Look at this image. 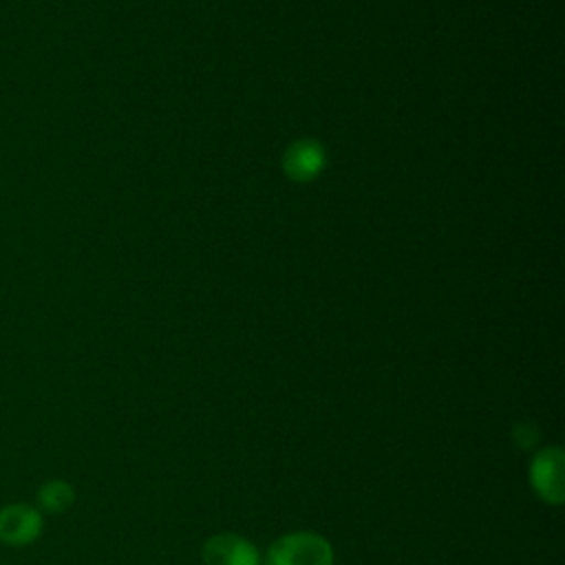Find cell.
<instances>
[{
	"mask_svg": "<svg viewBox=\"0 0 565 565\" xmlns=\"http://www.w3.org/2000/svg\"><path fill=\"white\" fill-rule=\"evenodd\" d=\"M267 565H333L331 543L316 532H291L271 543Z\"/></svg>",
	"mask_w": 565,
	"mask_h": 565,
	"instance_id": "obj_1",
	"label": "cell"
},
{
	"mask_svg": "<svg viewBox=\"0 0 565 565\" xmlns=\"http://www.w3.org/2000/svg\"><path fill=\"white\" fill-rule=\"evenodd\" d=\"M42 525L40 510L26 503H13L0 510V541L4 545L22 547L33 543L42 534Z\"/></svg>",
	"mask_w": 565,
	"mask_h": 565,
	"instance_id": "obj_2",
	"label": "cell"
},
{
	"mask_svg": "<svg viewBox=\"0 0 565 565\" xmlns=\"http://www.w3.org/2000/svg\"><path fill=\"white\" fill-rule=\"evenodd\" d=\"M563 459L561 448H545L530 463V481L547 503L563 501Z\"/></svg>",
	"mask_w": 565,
	"mask_h": 565,
	"instance_id": "obj_3",
	"label": "cell"
},
{
	"mask_svg": "<svg viewBox=\"0 0 565 565\" xmlns=\"http://www.w3.org/2000/svg\"><path fill=\"white\" fill-rule=\"evenodd\" d=\"M205 565H260V554L243 536L216 534L203 545Z\"/></svg>",
	"mask_w": 565,
	"mask_h": 565,
	"instance_id": "obj_4",
	"label": "cell"
},
{
	"mask_svg": "<svg viewBox=\"0 0 565 565\" xmlns=\"http://www.w3.org/2000/svg\"><path fill=\"white\" fill-rule=\"evenodd\" d=\"M324 161H327V157H324V150L320 143H316L311 139H300L285 150L282 170L287 172L289 179L305 183V181L316 179L322 172Z\"/></svg>",
	"mask_w": 565,
	"mask_h": 565,
	"instance_id": "obj_5",
	"label": "cell"
},
{
	"mask_svg": "<svg viewBox=\"0 0 565 565\" xmlns=\"http://www.w3.org/2000/svg\"><path fill=\"white\" fill-rule=\"evenodd\" d=\"M75 501V490L71 483L62 481V479H51L46 481L40 492H38V503L40 510L51 512V514H62L66 512Z\"/></svg>",
	"mask_w": 565,
	"mask_h": 565,
	"instance_id": "obj_6",
	"label": "cell"
},
{
	"mask_svg": "<svg viewBox=\"0 0 565 565\" xmlns=\"http://www.w3.org/2000/svg\"><path fill=\"white\" fill-rule=\"evenodd\" d=\"M512 437H514V441H516L521 448H530V446H534V444L539 441V428H536V424H532V422H521V424L514 426Z\"/></svg>",
	"mask_w": 565,
	"mask_h": 565,
	"instance_id": "obj_7",
	"label": "cell"
}]
</instances>
